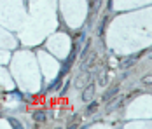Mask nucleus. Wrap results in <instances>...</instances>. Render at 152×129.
Listing matches in <instances>:
<instances>
[{"label":"nucleus","instance_id":"obj_7","mask_svg":"<svg viewBox=\"0 0 152 129\" xmlns=\"http://www.w3.org/2000/svg\"><path fill=\"white\" fill-rule=\"evenodd\" d=\"M9 122H11V126H12L14 129H19V128H21V124H19V122H18L16 119H12V117L9 119Z\"/></svg>","mask_w":152,"mask_h":129},{"label":"nucleus","instance_id":"obj_5","mask_svg":"<svg viewBox=\"0 0 152 129\" xmlns=\"http://www.w3.org/2000/svg\"><path fill=\"white\" fill-rule=\"evenodd\" d=\"M60 82H61V80H60V79H56V80H54L53 84H49V86H47V91H54V89H56V87L60 86Z\"/></svg>","mask_w":152,"mask_h":129},{"label":"nucleus","instance_id":"obj_2","mask_svg":"<svg viewBox=\"0 0 152 129\" xmlns=\"http://www.w3.org/2000/svg\"><path fill=\"white\" fill-rule=\"evenodd\" d=\"M117 93H119V86H114L112 89H109V91L103 94V98H102V100H103V101H110V100H112Z\"/></svg>","mask_w":152,"mask_h":129},{"label":"nucleus","instance_id":"obj_8","mask_svg":"<svg viewBox=\"0 0 152 129\" xmlns=\"http://www.w3.org/2000/svg\"><path fill=\"white\" fill-rule=\"evenodd\" d=\"M105 24H107V17H103V21H102V24H100V33H103V28H105Z\"/></svg>","mask_w":152,"mask_h":129},{"label":"nucleus","instance_id":"obj_3","mask_svg":"<svg viewBox=\"0 0 152 129\" xmlns=\"http://www.w3.org/2000/svg\"><path fill=\"white\" fill-rule=\"evenodd\" d=\"M93 94H95V86L91 84V86L86 87V91H84V94H82V100H84V101H89V100L93 98Z\"/></svg>","mask_w":152,"mask_h":129},{"label":"nucleus","instance_id":"obj_4","mask_svg":"<svg viewBox=\"0 0 152 129\" xmlns=\"http://www.w3.org/2000/svg\"><path fill=\"white\" fill-rule=\"evenodd\" d=\"M33 121H35V122H46V114H44L42 110L33 112Z\"/></svg>","mask_w":152,"mask_h":129},{"label":"nucleus","instance_id":"obj_1","mask_svg":"<svg viewBox=\"0 0 152 129\" xmlns=\"http://www.w3.org/2000/svg\"><path fill=\"white\" fill-rule=\"evenodd\" d=\"M75 52H77V47H74V49H72V52L68 54L67 61H65V63H63V66H61L60 75H65V73H68V72H70V68H72V65H74V61H75Z\"/></svg>","mask_w":152,"mask_h":129},{"label":"nucleus","instance_id":"obj_6","mask_svg":"<svg viewBox=\"0 0 152 129\" xmlns=\"http://www.w3.org/2000/svg\"><path fill=\"white\" fill-rule=\"evenodd\" d=\"M96 107H98V103H96V101H93V103L88 107V114H93V112H96Z\"/></svg>","mask_w":152,"mask_h":129}]
</instances>
